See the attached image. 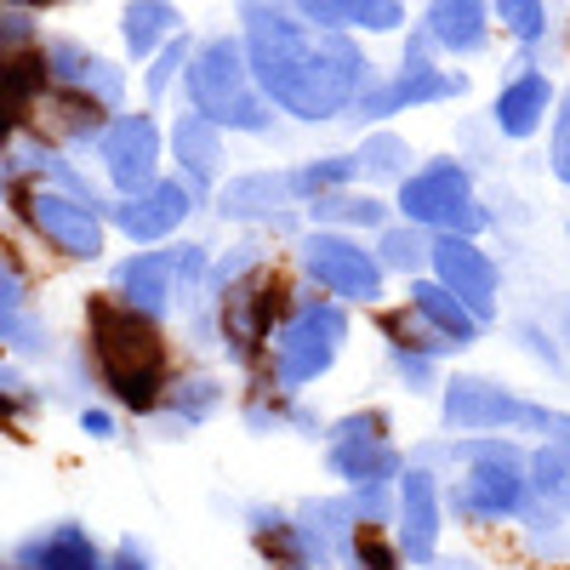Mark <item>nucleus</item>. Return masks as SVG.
Masks as SVG:
<instances>
[{"mask_svg": "<svg viewBox=\"0 0 570 570\" xmlns=\"http://www.w3.org/2000/svg\"><path fill=\"white\" fill-rule=\"evenodd\" d=\"M285 303H292V285L279 274H252L240 279L228 297H217V320H223V343L228 360L257 365L274 343V331L285 325Z\"/></svg>", "mask_w": 570, "mask_h": 570, "instance_id": "8", "label": "nucleus"}, {"mask_svg": "<svg viewBox=\"0 0 570 570\" xmlns=\"http://www.w3.org/2000/svg\"><path fill=\"white\" fill-rule=\"evenodd\" d=\"M548 445L570 451V411H553V428H548Z\"/></svg>", "mask_w": 570, "mask_h": 570, "instance_id": "47", "label": "nucleus"}, {"mask_svg": "<svg viewBox=\"0 0 570 570\" xmlns=\"http://www.w3.org/2000/svg\"><path fill=\"white\" fill-rule=\"evenodd\" d=\"M46 69H52V86L80 91V98H91L98 109H120L126 104V75L109 58L86 52L80 40H52L46 46Z\"/></svg>", "mask_w": 570, "mask_h": 570, "instance_id": "17", "label": "nucleus"}, {"mask_svg": "<svg viewBox=\"0 0 570 570\" xmlns=\"http://www.w3.org/2000/svg\"><path fill=\"white\" fill-rule=\"evenodd\" d=\"M171 155H177V166H183V188H188L195 200H206L212 183H217V171H223V131H217L212 120H200V115H183V120L171 126Z\"/></svg>", "mask_w": 570, "mask_h": 570, "instance_id": "20", "label": "nucleus"}, {"mask_svg": "<svg viewBox=\"0 0 570 570\" xmlns=\"http://www.w3.org/2000/svg\"><path fill=\"white\" fill-rule=\"evenodd\" d=\"M52 86V69H46V52H18L0 58V142H12V131L29 120V109L46 98Z\"/></svg>", "mask_w": 570, "mask_h": 570, "instance_id": "22", "label": "nucleus"}, {"mask_svg": "<svg viewBox=\"0 0 570 570\" xmlns=\"http://www.w3.org/2000/svg\"><path fill=\"white\" fill-rule=\"evenodd\" d=\"M440 411H445V428H456L462 440H508V428H531V434H548L553 428L548 405L519 400L497 376H473V371L451 376Z\"/></svg>", "mask_w": 570, "mask_h": 570, "instance_id": "6", "label": "nucleus"}, {"mask_svg": "<svg viewBox=\"0 0 570 570\" xmlns=\"http://www.w3.org/2000/svg\"><path fill=\"white\" fill-rule=\"evenodd\" d=\"M166 416L177 422V428H188V422H206L217 405H223V389L212 383V376H188V383H177V389H166Z\"/></svg>", "mask_w": 570, "mask_h": 570, "instance_id": "36", "label": "nucleus"}, {"mask_svg": "<svg viewBox=\"0 0 570 570\" xmlns=\"http://www.w3.org/2000/svg\"><path fill=\"white\" fill-rule=\"evenodd\" d=\"M98 155H104L109 183L126 200L149 195L160 183V126H155V115H115L104 142H98Z\"/></svg>", "mask_w": 570, "mask_h": 570, "instance_id": "13", "label": "nucleus"}, {"mask_svg": "<svg viewBox=\"0 0 570 570\" xmlns=\"http://www.w3.org/2000/svg\"><path fill=\"white\" fill-rule=\"evenodd\" d=\"M195 212V195L183 188V177L171 183V177H160L149 195H131V200H120L115 206V223H120V234L126 240H137V246H149V240H166V234Z\"/></svg>", "mask_w": 570, "mask_h": 570, "instance_id": "18", "label": "nucleus"}, {"mask_svg": "<svg viewBox=\"0 0 570 570\" xmlns=\"http://www.w3.org/2000/svg\"><path fill=\"white\" fill-rule=\"evenodd\" d=\"M376 325H383V343H389V348H411V354H428V360H445V354H456V343L434 337V331H428L411 308H394V314H383Z\"/></svg>", "mask_w": 570, "mask_h": 570, "instance_id": "35", "label": "nucleus"}, {"mask_svg": "<svg viewBox=\"0 0 570 570\" xmlns=\"http://www.w3.org/2000/svg\"><path fill=\"white\" fill-rule=\"evenodd\" d=\"M86 325H91V354H98L109 394L126 411H160V400H166V337H160V325L149 314L126 308L120 297H91Z\"/></svg>", "mask_w": 570, "mask_h": 570, "instance_id": "2", "label": "nucleus"}, {"mask_svg": "<svg viewBox=\"0 0 570 570\" xmlns=\"http://www.w3.org/2000/svg\"><path fill=\"white\" fill-rule=\"evenodd\" d=\"M400 217L422 234H456V240L491 228V212L473 200V177L462 160H428L422 171H411L400 183Z\"/></svg>", "mask_w": 570, "mask_h": 570, "instance_id": "5", "label": "nucleus"}, {"mask_svg": "<svg viewBox=\"0 0 570 570\" xmlns=\"http://www.w3.org/2000/svg\"><path fill=\"white\" fill-rule=\"evenodd\" d=\"M428 246H434V240H422V228H411V223H389L383 234H376V263H383V274L394 268V274L422 279Z\"/></svg>", "mask_w": 570, "mask_h": 570, "instance_id": "34", "label": "nucleus"}, {"mask_svg": "<svg viewBox=\"0 0 570 570\" xmlns=\"http://www.w3.org/2000/svg\"><path fill=\"white\" fill-rule=\"evenodd\" d=\"M80 428H86L91 440H115V422H109L104 411H86V416H80Z\"/></svg>", "mask_w": 570, "mask_h": 570, "instance_id": "46", "label": "nucleus"}, {"mask_svg": "<svg viewBox=\"0 0 570 570\" xmlns=\"http://www.w3.org/2000/svg\"><path fill=\"white\" fill-rule=\"evenodd\" d=\"M188 58H195V52H188V40L177 35V40L166 46V52H160V58L149 63V80H142V86H149V98H160V91H166V86L177 80V69H188Z\"/></svg>", "mask_w": 570, "mask_h": 570, "instance_id": "42", "label": "nucleus"}, {"mask_svg": "<svg viewBox=\"0 0 570 570\" xmlns=\"http://www.w3.org/2000/svg\"><path fill=\"white\" fill-rule=\"evenodd\" d=\"M297 18H308L314 29H331V35H348V29L389 35L405 23V7H394V0H303Z\"/></svg>", "mask_w": 570, "mask_h": 570, "instance_id": "25", "label": "nucleus"}, {"mask_svg": "<svg viewBox=\"0 0 570 570\" xmlns=\"http://www.w3.org/2000/svg\"><path fill=\"white\" fill-rule=\"evenodd\" d=\"M548 171L559 183H570V98H559V115H553V131H548Z\"/></svg>", "mask_w": 570, "mask_h": 570, "instance_id": "40", "label": "nucleus"}, {"mask_svg": "<svg viewBox=\"0 0 570 570\" xmlns=\"http://www.w3.org/2000/svg\"><path fill=\"white\" fill-rule=\"evenodd\" d=\"M422 35L445 46L456 58H480L485 40H491V12L480 0H434V7L422 12Z\"/></svg>", "mask_w": 570, "mask_h": 570, "instance_id": "21", "label": "nucleus"}, {"mask_svg": "<svg viewBox=\"0 0 570 570\" xmlns=\"http://www.w3.org/2000/svg\"><path fill=\"white\" fill-rule=\"evenodd\" d=\"M553 115V80L542 69H519L502 91H497V131L502 137H531L542 120Z\"/></svg>", "mask_w": 570, "mask_h": 570, "instance_id": "24", "label": "nucleus"}, {"mask_svg": "<svg viewBox=\"0 0 570 570\" xmlns=\"http://www.w3.org/2000/svg\"><path fill=\"white\" fill-rule=\"evenodd\" d=\"M297 537H303V548H308V559L314 564H354V508L348 502H331V497H308L297 513Z\"/></svg>", "mask_w": 570, "mask_h": 570, "instance_id": "19", "label": "nucleus"}, {"mask_svg": "<svg viewBox=\"0 0 570 570\" xmlns=\"http://www.w3.org/2000/svg\"><path fill=\"white\" fill-rule=\"evenodd\" d=\"M343 337H348L343 303H331V297L325 303H303L268 343V389L274 394H297V389L320 383V376L337 365Z\"/></svg>", "mask_w": 570, "mask_h": 570, "instance_id": "4", "label": "nucleus"}, {"mask_svg": "<svg viewBox=\"0 0 570 570\" xmlns=\"http://www.w3.org/2000/svg\"><path fill=\"white\" fill-rule=\"evenodd\" d=\"M292 177H297V195L314 206V200H331V195H348V183L360 177V166H354V155H320V160L297 166Z\"/></svg>", "mask_w": 570, "mask_h": 570, "instance_id": "33", "label": "nucleus"}, {"mask_svg": "<svg viewBox=\"0 0 570 570\" xmlns=\"http://www.w3.org/2000/svg\"><path fill=\"white\" fill-rule=\"evenodd\" d=\"M240 40L263 98L308 126L348 120L354 104L365 98V86L376 80L371 58L348 35L308 29L285 7H240Z\"/></svg>", "mask_w": 570, "mask_h": 570, "instance_id": "1", "label": "nucleus"}, {"mask_svg": "<svg viewBox=\"0 0 570 570\" xmlns=\"http://www.w3.org/2000/svg\"><path fill=\"white\" fill-rule=\"evenodd\" d=\"M308 217L320 228H331V234H337V228H376V234H383L389 228V206L376 195H331V200H314Z\"/></svg>", "mask_w": 570, "mask_h": 570, "instance_id": "31", "label": "nucleus"}, {"mask_svg": "<svg viewBox=\"0 0 570 570\" xmlns=\"http://www.w3.org/2000/svg\"><path fill=\"white\" fill-rule=\"evenodd\" d=\"M519 337H525V348H531L542 365H564V360H559V348H548V337H542L537 325H519Z\"/></svg>", "mask_w": 570, "mask_h": 570, "instance_id": "45", "label": "nucleus"}, {"mask_svg": "<svg viewBox=\"0 0 570 570\" xmlns=\"http://www.w3.org/2000/svg\"><path fill=\"white\" fill-rule=\"evenodd\" d=\"M18 570H109V559L98 553V542H91L80 525H52V531H40V537H29L23 548H18V559H12Z\"/></svg>", "mask_w": 570, "mask_h": 570, "instance_id": "23", "label": "nucleus"}, {"mask_svg": "<svg viewBox=\"0 0 570 570\" xmlns=\"http://www.w3.org/2000/svg\"><path fill=\"white\" fill-rule=\"evenodd\" d=\"M246 519H252V542L263 548V559L274 570H314V559H308V548L297 537V519L285 508H252Z\"/></svg>", "mask_w": 570, "mask_h": 570, "instance_id": "27", "label": "nucleus"}, {"mask_svg": "<svg viewBox=\"0 0 570 570\" xmlns=\"http://www.w3.org/2000/svg\"><path fill=\"white\" fill-rule=\"evenodd\" d=\"M109 570H149V553H142V542H120Z\"/></svg>", "mask_w": 570, "mask_h": 570, "instance_id": "44", "label": "nucleus"}, {"mask_svg": "<svg viewBox=\"0 0 570 570\" xmlns=\"http://www.w3.org/2000/svg\"><path fill=\"white\" fill-rule=\"evenodd\" d=\"M411 160H416L411 142L394 137V131H371L360 149H354V166H360V177H371V183H405V177L416 171Z\"/></svg>", "mask_w": 570, "mask_h": 570, "instance_id": "29", "label": "nucleus"}, {"mask_svg": "<svg viewBox=\"0 0 570 570\" xmlns=\"http://www.w3.org/2000/svg\"><path fill=\"white\" fill-rule=\"evenodd\" d=\"M297 263L320 292L337 297V303H376L383 297V263H376V252H365L360 240H348V234H331V228L303 234Z\"/></svg>", "mask_w": 570, "mask_h": 570, "instance_id": "10", "label": "nucleus"}, {"mask_svg": "<svg viewBox=\"0 0 570 570\" xmlns=\"http://www.w3.org/2000/svg\"><path fill=\"white\" fill-rule=\"evenodd\" d=\"M29 40H35V12H23V7H0V58H18Z\"/></svg>", "mask_w": 570, "mask_h": 570, "instance_id": "41", "label": "nucleus"}, {"mask_svg": "<svg viewBox=\"0 0 570 570\" xmlns=\"http://www.w3.org/2000/svg\"><path fill=\"white\" fill-rule=\"evenodd\" d=\"M491 18H502V29H508L519 46L548 40V7H537V0H502Z\"/></svg>", "mask_w": 570, "mask_h": 570, "instance_id": "39", "label": "nucleus"}, {"mask_svg": "<svg viewBox=\"0 0 570 570\" xmlns=\"http://www.w3.org/2000/svg\"><path fill=\"white\" fill-rule=\"evenodd\" d=\"M400 559L405 564H434L440 559V531H445V491L434 468H405L400 473Z\"/></svg>", "mask_w": 570, "mask_h": 570, "instance_id": "14", "label": "nucleus"}, {"mask_svg": "<svg viewBox=\"0 0 570 570\" xmlns=\"http://www.w3.org/2000/svg\"><path fill=\"white\" fill-rule=\"evenodd\" d=\"M428 263H434V279L473 314V320H497V297H502V274L491 263V252H480V240H456V234H434L428 246Z\"/></svg>", "mask_w": 570, "mask_h": 570, "instance_id": "12", "label": "nucleus"}, {"mask_svg": "<svg viewBox=\"0 0 570 570\" xmlns=\"http://www.w3.org/2000/svg\"><path fill=\"white\" fill-rule=\"evenodd\" d=\"M434 570H485V564H480V559H440Z\"/></svg>", "mask_w": 570, "mask_h": 570, "instance_id": "48", "label": "nucleus"}, {"mask_svg": "<svg viewBox=\"0 0 570 570\" xmlns=\"http://www.w3.org/2000/svg\"><path fill=\"white\" fill-rule=\"evenodd\" d=\"M325 468L337 473L348 491L376 485V480H400V451L389 445V411H348L325 428Z\"/></svg>", "mask_w": 570, "mask_h": 570, "instance_id": "9", "label": "nucleus"}, {"mask_svg": "<svg viewBox=\"0 0 570 570\" xmlns=\"http://www.w3.org/2000/svg\"><path fill=\"white\" fill-rule=\"evenodd\" d=\"M183 86H188V115L212 120L217 131H274V104L263 98V86L252 75V58H246V40L234 35H217L206 46H195V58L183 69Z\"/></svg>", "mask_w": 570, "mask_h": 570, "instance_id": "3", "label": "nucleus"}, {"mask_svg": "<svg viewBox=\"0 0 570 570\" xmlns=\"http://www.w3.org/2000/svg\"><path fill=\"white\" fill-rule=\"evenodd\" d=\"M23 217L35 223V234H46L63 257H104V217L98 206H86L58 188H29L23 195Z\"/></svg>", "mask_w": 570, "mask_h": 570, "instance_id": "15", "label": "nucleus"}, {"mask_svg": "<svg viewBox=\"0 0 570 570\" xmlns=\"http://www.w3.org/2000/svg\"><path fill=\"white\" fill-rule=\"evenodd\" d=\"M120 29H126L131 58H149V63H155L166 46L177 40V35H171V29H177V7H160V0H137V7H126Z\"/></svg>", "mask_w": 570, "mask_h": 570, "instance_id": "28", "label": "nucleus"}, {"mask_svg": "<svg viewBox=\"0 0 570 570\" xmlns=\"http://www.w3.org/2000/svg\"><path fill=\"white\" fill-rule=\"evenodd\" d=\"M525 473H531V497H537V508H553V513L570 519V451L542 445V451H531Z\"/></svg>", "mask_w": 570, "mask_h": 570, "instance_id": "30", "label": "nucleus"}, {"mask_svg": "<svg viewBox=\"0 0 570 570\" xmlns=\"http://www.w3.org/2000/svg\"><path fill=\"white\" fill-rule=\"evenodd\" d=\"M246 428H252V434H279V428H308V434H314V411H303L292 394H274L268 383H257L252 389V400H246Z\"/></svg>", "mask_w": 570, "mask_h": 570, "instance_id": "32", "label": "nucleus"}, {"mask_svg": "<svg viewBox=\"0 0 570 570\" xmlns=\"http://www.w3.org/2000/svg\"><path fill=\"white\" fill-rule=\"evenodd\" d=\"M206 246H171V252H137L131 263L115 268V292L126 308L160 320L177 297L206 292Z\"/></svg>", "mask_w": 570, "mask_h": 570, "instance_id": "7", "label": "nucleus"}, {"mask_svg": "<svg viewBox=\"0 0 570 570\" xmlns=\"http://www.w3.org/2000/svg\"><path fill=\"white\" fill-rule=\"evenodd\" d=\"M389 365L405 376V389H428V383H434V360H428V354H411V348H389Z\"/></svg>", "mask_w": 570, "mask_h": 570, "instance_id": "43", "label": "nucleus"}, {"mask_svg": "<svg viewBox=\"0 0 570 570\" xmlns=\"http://www.w3.org/2000/svg\"><path fill=\"white\" fill-rule=\"evenodd\" d=\"M405 308H411L428 331H434V337H445V343H456V348H468L473 337H480V320H473L440 279H411Z\"/></svg>", "mask_w": 570, "mask_h": 570, "instance_id": "26", "label": "nucleus"}, {"mask_svg": "<svg viewBox=\"0 0 570 570\" xmlns=\"http://www.w3.org/2000/svg\"><path fill=\"white\" fill-rule=\"evenodd\" d=\"M0 337H12L23 348H40L35 343V325H29V297H23V279L12 263H0Z\"/></svg>", "mask_w": 570, "mask_h": 570, "instance_id": "37", "label": "nucleus"}, {"mask_svg": "<svg viewBox=\"0 0 570 570\" xmlns=\"http://www.w3.org/2000/svg\"><path fill=\"white\" fill-rule=\"evenodd\" d=\"M525 548L548 564H564L570 559V519L553 508H531L525 513Z\"/></svg>", "mask_w": 570, "mask_h": 570, "instance_id": "38", "label": "nucleus"}, {"mask_svg": "<svg viewBox=\"0 0 570 570\" xmlns=\"http://www.w3.org/2000/svg\"><path fill=\"white\" fill-rule=\"evenodd\" d=\"M462 86H468L462 75H445L434 58H428V35H411L400 69L389 80H371L348 120H389V115L416 109V104H445V98H462Z\"/></svg>", "mask_w": 570, "mask_h": 570, "instance_id": "11", "label": "nucleus"}, {"mask_svg": "<svg viewBox=\"0 0 570 570\" xmlns=\"http://www.w3.org/2000/svg\"><path fill=\"white\" fill-rule=\"evenodd\" d=\"M297 177L292 171H240L234 183H223L217 212L228 223H292L297 206Z\"/></svg>", "mask_w": 570, "mask_h": 570, "instance_id": "16", "label": "nucleus"}]
</instances>
